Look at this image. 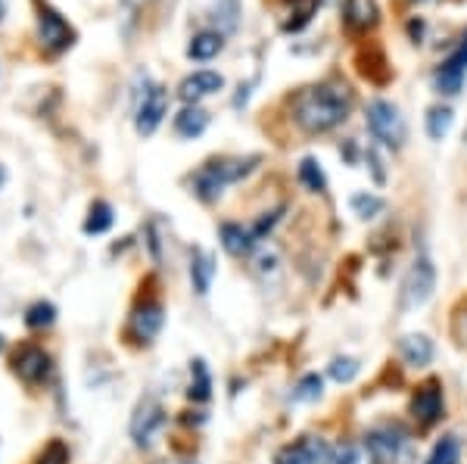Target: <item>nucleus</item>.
I'll list each match as a JSON object with an SVG mask.
<instances>
[{
	"mask_svg": "<svg viewBox=\"0 0 467 464\" xmlns=\"http://www.w3.org/2000/svg\"><path fill=\"white\" fill-rule=\"evenodd\" d=\"M352 109V90L337 82H321L299 90L293 100V119L302 132L321 134L343 125Z\"/></svg>",
	"mask_w": 467,
	"mask_h": 464,
	"instance_id": "1",
	"label": "nucleus"
},
{
	"mask_svg": "<svg viewBox=\"0 0 467 464\" xmlns=\"http://www.w3.org/2000/svg\"><path fill=\"white\" fill-rule=\"evenodd\" d=\"M259 166V156H246V159H212L194 175V193L200 200L212 202L221 197L228 185L246 178L253 168Z\"/></svg>",
	"mask_w": 467,
	"mask_h": 464,
	"instance_id": "2",
	"label": "nucleus"
},
{
	"mask_svg": "<svg viewBox=\"0 0 467 464\" xmlns=\"http://www.w3.org/2000/svg\"><path fill=\"white\" fill-rule=\"evenodd\" d=\"M35 6V19H38V41L48 50L50 56H59L75 44V29L63 19V13L54 10L48 0H31Z\"/></svg>",
	"mask_w": 467,
	"mask_h": 464,
	"instance_id": "3",
	"label": "nucleus"
},
{
	"mask_svg": "<svg viewBox=\"0 0 467 464\" xmlns=\"http://www.w3.org/2000/svg\"><path fill=\"white\" fill-rule=\"evenodd\" d=\"M166 116H169V90L143 75V90H137V103H134L137 134H143V137L156 134V128L162 125Z\"/></svg>",
	"mask_w": 467,
	"mask_h": 464,
	"instance_id": "4",
	"label": "nucleus"
},
{
	"mask_svg": "<svg viewBox=\"0 0 467 464\" xmlns=\"http://www.w3.org/2000/svg\"><path fill=\"white\" fill-rule=\"evenodd\" d=\"M437 290V265H433L430 256H418L414 265L409 268L402 280V290H399V309L414 312L427 303Z\"/></svg>",
	"mask_w": 467,
	"mask_h": 464,
	"instance_id": "5",
	"label": "nucleus"
},
{
	"mask_svg": "<svg viewBox=\"0 0 467 464\" xmlns=\"http://www.w3.org/2000/svg\"><path fill=\"white\" fill-rule=\"evenodd\" d=\"M368 128L377 137L384 147L399 150L409 137V128H405V119L390 100H371L368 103Z\"/></svg>",
	"mask_w": 467,
	"mask_h": 464,
	"instance_id": "6",
	"label": "nucleus"
},
{
	"mask_svg": "<svg viewBox=\"0 0 467 464\" xmlns=\"http://www.w3.org/2000/svg\"><path fill=\"white\" fill-rule=\"evenodd\" d=\"M169 415L166 408H162V402L156 396H143L141 402H137L134 415H131V424H128V434L131 440H134V446L141 449H150L156 443V436L162 434V427H166Z\"/></svg>",
	"mask_w": 467,
	"mask_h": 464,
	"instance_id": "7",
	"label": "nucleus"
},
{
	"mask_svg": "<svg viewBox=\"0 0 467 464\" xmlns=\"http://www.w3.org/2000/svg\"><path fill=\"white\" fill-rule=\"evenodd\" d=\"M365 446L371 449L374 461L380 464H409L411 440L399 427H377L365 436Z\"/></svg>",
	"mask_w": 467,
	"mask_h": 464,
	"instance_id": "8",
	"label": "nucleus"
},
{
	"mask_svg": "<svg viewBox=\"0 0 467 464\" xmlns=\"http://www.w3.org/2000/svg\"><path fill=\"white\" fill-rule=\"evenodd\" d=\"M13 371H16L19 381L29 383V387H41V383H48L50 374H54V358H50L41 346L25 343L19 346L16 356H13Z\"/></svg>",
	"mask_w": 467,
	"mask_h": 464,
	"instance_id": "9",
	"label": "nucleus"
},
{
	"mask_svg": "<svg viewBox=\"0 0 467 464\" xmlns=\"http://www.w3.org/2000/svg\"><path fill=\"white\" fill-rule=\"evenodd\" d=\"M464 75H467V35L462 38L455 54L437 69V75H433V88H437L439 94L455 97L458 90L464 88Z\"/></svg>",
	"mask_w": 467,
	"mask_h": 464,
	"instance_id": "10",
	"label": "nucleus"
},
{
	"mask_svg": "<svg viewBox=\"0 0 467 464\" xmlns=\"http://www.w3.org/2000/svg\"><path fill=\"white\" fill-rule=\"evenodd\" d=\"M221 88H225V78H221L219 72L200 69V72H194V75H187L181 84H177V97H181V100L187 103V107H196V103H200L203 97L219 94Z\"/></svg>",
	"mask_w": 467,
	"mask_h": 464,
	"instance_id": "11",
	"label": "nucleus"
},
{
	"mask_svg": "<svg viewBox=\"0 0 467 464\" xmlns=\"http://www.w3.org/2000/svg\"><path fill=\"white\" fill-rule=\"evenodd\" d=\"M331 452L333 449L321 436H306V440L281 449L278 464H331Z\"/></svg>",
	"mask_w": 467,
	"mask_h": 464,
	"instance_id": "12",
	"label": "nucleus"
},
{
	"mask_svg": "<svg viewBox=\"0 0 467 464\" xmlns=\"http://www.w3.org/2000/svg\"><path fill=\"white\" fill-rule=\"evenodd\" d=\"M411 415L414 421H420L424 427L439 421V415H443V390H439V383L430 381L418 390V396L411 399Z\"/></svg>",
	"mask_w": 467,
	"mask_h": 464,
	"instance_id": "13",
	"label": "nucleus"
},
{
	"mask_svg": "<svg viewBox=\"0 0 467 464\" xmlns=\"http://www.w3.org/2000/svg\"><path fill=\"white\" fill-rule=\"evenodd\" d=\"M162 322H166L162 305L147 303V305H141L134 315H131V333H134L141 343H150V339H156V333L162 331Z\"/></svg>",
	"mask_w": 467,
	"mask_h": 464,
	"instance_id": "14",
	"label": "nucleus"
},
{
	"mask_svg": "<svg viewBox=\"0 0 467 464\" xmlns=\"http://www.w3.org/2000/svg\"><path fill=\"white\" fill-rule=\"evenodd\" d=\"M399 356L411 368H424V365L433 362V339L424 337V333H405L399 339Z\"/></svg>",
	"mask_w": 467,
	"mask_h": 464,
	"instance_id": "15",
	"label": "nucleus"
},
{
	"mask_svg": "<svg viewBox=\"0 0 467 464\" xmlns=\"http://www.w3.org/2000/svg\"><path fill=\"white\" fill-rule=\"evenodd\" d=\"M212 278H215L212 253H206V250L196 246V250L190 253V280H194V290L200 293V296H206L209 287H212Z\"/></svg>",
	"mask_w": 467,
	"mask_h": 464,
	"instance_id": "16",
	"label": "nucleus"
},
{
	"mask_svg": "<svg viewBox=\"0 0 467 464\" xmlns=\"http://www.w3.org/2000/svg\"><path fill=\"white\" fill-rule=\"evenodd\" d=\"M343 19L352 31H368L377 22V0H346Z\"/></svg>",
	"mask_w": 467,
	"mask_h": 464,
	"instance_id": "17",
	"label": "nucleus"
},
{
	"mask_svg": "<svg viewBox=\"0 0 467 464\" xmlns=\"http://www.w3.org/2000/svg\"><path fill=\"white\" fill-rule=\"evenodd\" d=\"M221 50H225V35H221V31H200V35H194L187 44V56L196 63L212 60Z\"/></svg>",
	"mask_w": 467,
	"mask_h": 464,
	"instance_id": "18",
	"label": "nucleus"
},
{
	"mask_svg": "<svg viewBox=\"0 0 467 464\" xmlns=\"http://www.w3.org/2000/svg\"><path fill=\"white\" fill-rule=\"evenodd\" d=\"M219 234H221V246H225L231 256H246V253L255 246L253 231L243 228V225H237V221H225V225L219 228Z\"/></svg>",
	"mask_w": 467,
	"mask_h": 464,
	"instance_id": "19",
	"label": "nucleus"
},
{
	"mask_svg": "<svg viewBox=\"0 0 467 464\" xmlns=\"http://www.w3.org/2000/svg\"><path fill=\"white\" fill-rule=\"evenodd\" d=\"M209 128V113L200 107H184L181 113L175 116V132L177 137H187V141H194V137H200L203 132Z\"/></svg>",
	"mask_w": 467,
	"mask_h": 464,
	"instance_id": "20",
	"label": "nucleus"
},
{
	"mask_svg": "<svg viewBox=\"0 0 467 464\" xmlns=\"http://www.w3.org/2000/svg\"><path fill=\"white\" fill-rule=\"evenodd\" d=\"M187 396L194 399V402H209V396H212V374H209L206 362L203 358H194L190 362V390Z\"/></svg>",
	"mask_w": 467,
	"mask_h": 464,
	"instance_id": "21",
	"label": "nucleus"
},
{
	"mask_svg": "<svg viewBox=\"0 0 467 464\" xmlns=\"http://www.w3.org/2000/svg\"><path fill=\"white\" fill-rule=\"evenodd\" d=\"M113 221H116V215H113V206L109 202H103V200H97L94 206L88 209V219H84V234H107L109 228H113Z\"/></svg>",
	"mask_w": 467,
	"mask_h": 464,
	"instance_id": "22",
	"label": "nucleus"
},
{
	"mask_svg": "<svg viewBox=\"0 0 467 464\" xmlns=\"http://www.w3.org/2000/svg\"><path fill=\"white\" fill-rule=\"evenodd\" d=\"M452 125H455V113L449 107L427 109V134H430V141H443L452 132Z\"/></svg>",
	"mask_w": 467,
	"mask_h": 464,
	"instance_id": "23",
	"label": "nucleus"
},
{
	"mask_svg": "<svg viewBox=\"0 0 467 464\" xmlns=\"http://www.w3.org/2000/svg\"><path fill=\"white\" fill-rule=\"evenodd\" d=\"M331 464H374V455L365 443H343L331 452Z\"/></svg>",
	"mask_w": 467,
	"mask_h": 464,
	"instance_id": "24",
	"label": "nucleus"
},
{
	"mask_svg": "<svg viewBox=\"0 0 467 464\" xmlns=\"http://www.w3.org/2000/svg\"><path fill=\"white\" fill-rule=\"evenodd\" d=\"M56 322V305L54 303H35L29 305V312H25V328L31 331H41V328H50V324Z\"/></svg>",
	"mask_w": 467,
	"mask_h": 464,
	"instance_id": "25",
	"label": "nucleus"
},
{
	"mask_svg": "<svg viewBox=\"0 0 467 464\" xmlns=\"http://www.w3.org/2000/svg\"><path fill=\"white\" fill-rule=\"evenodd\" d=\"M315 13H318V0H293V13H290V19H287L284 29H287V31L306 29V25L312 22Z\"/></svg>",
	"mask_w": 467,
	"mask_h": 464,
	"instance_id": "26",
	"label": "nucleus"
},
{
	"mask_svg": "<svg viewBox=\"0 0 467 464\" xmlns=\"http://www.w3.org/2000/svg\"><path fill=\"white\" fill-rule=\"evenodd\" d=\"M299 181L308 187V191H315V193H321L327 187L324 172H321V166L312 159V156H306V159L299 162Z\"/></svg>",
	"mask_w": 467,
	"mask_h": 464,
	"instance_id": "27",
	"label": "nucleus"
},
{
	"mask_svg": "<svg viewBox=\"0 0 467 464\" xmlns=\"http://www.w3.org/2000/svg\"><path fill=\"white\" fill-rule=\"evenodd\" d=\"M462 461V446H458L455 436H445V440L437 443V449L430 452L427 464H458Z\"/></svg>",
	"mask_w": 467,
	"mask_h": 464,
	"instance_id": "28",
	"label": "nucleus"
},
{
	"mask_svg": "<svg viewBox=\"0 0 467 464\" xmlns=\"http://www.w3.org/2000/svg\"><path fill=\"white\" fill-rule=\"evenodd\" d=\"M350 206L359 219H377V215L384 212V200L374 197V193H355L350 200Z\"/></svg>",
	"mask_w": 467,
	"mask_h": 464,
	"instance_id": "29",
	"label": "nucleus"
},
{
	"mask_svg": "<svg viewBox=\"0 0 467 464\" xmlns=\"http://www.w3.org/2000/svg\"><path fill=\"white\" fill-rule=\"evenodd\" d=\"M321 393H324V381L318 374H306L299 381V387L293 390V399L296 402H318Z\"/></svg>",
	"mask_w": 467,
	"mask_h": 464,
	"instance_id": "30",
	"label": "nucleus"
},
{
	"mask_svg": "<svg viewBox=\"0 0 467 464\" xmlns=\"http://www.w3.org/2000/svg\"><path fill=\"white\" fill-rule=\"evenodd\" d=\"M359 371H361V365H359V358H352V356H340V358H333L331 362V377L337 383H350L359 377Z\"/></svg>",
	"mask_w": 467,
	"mask_h": 464,
	"instance_id": "31",
	"label": "nucleus"
},
{
	"mask_svg": "<svg viewBox=\"0 0 467 464\" xmlns=\"http://www.w3.org/2000/svg\"><path fill=\"white\" fill-rule=\"evenodd\" d=\"M38 464H69V449H65L63 440H50L48 449L41 452Z\"/></svg>",
	"mask_w": 467,
	"mask_h": 464,
	"instance_id": "32",
	"label": "nucleus"
},
{
	"mask_svg": "<svg viewBox=\"0 0 467 464\" xmlns=\"http://www.w3.org/2000/svg\"><path fill=\"white\" fill-rule=\"evenodd\" d=\"M281 212H284V209H274V212H265V215H262V219L255 221L253 228H249V231H253V237H255V240H262V237H265V234L272 231L274 225H278Z\"/></svg>",
	"mask_w": 467,
	"mask_h": 464,
	"instance_id": "33",
	"label": "nucleus"
},
{
	"mask_svg": "<svg viewBox=\"0 0 467 464\" xmlns=\"http://www.w3.org/2000/svg\"><path fill=\"white\" fill-rule=\"evenodd\" d=\"M368 162H371V168H374V181H377V185H384L386 175H384V168H380V156H377V150H368Z\"/></svg>",
	"mask_w": 467,
	"mask_h": 464,
	"instance_id": "34",
	"label": "nucleus"
},
{
	"mask_svg": "<svg viewBox=\"0 0 467 464\" xmlns=\"http://www.w3.org/2000/svg\"><path fill=\"white\" fill-rule=\"evenodd\" d=\"M0 19H4V0H0Z\"/></svg>",
	"mask_w": 467,
	"mask_h": 464,
	"instance_id": "35",
	"label": "nucleus"
},
{
	"mask_svg": "<svg viewBox=\"0 0 467 464\" xmlns=\"http://www.w3.org/2000/svg\"><path fill=\"white\" fill-rule=\"evenodd\" d=\"M0 349H4V337H0Z\"/></svg>",
	"mask_w": 467,
	"mask_h": 464,
	"instance_id": "36",
	"label": "nucleus"
},
{
	"mask_svg": "<svg viewBox=\"0 0 467 464\" xmlns=\"http://www.w3.org/2000/svg\"><path fill=\"white\" fill-rule=\"evenodd\" d=\"M0 181H4V172H0Z\"/></svg>",
	"mask_w": 467,
	"mask_h": 464,
	"instance_id": "37",
	"label": "nucleus"
},
{
	"mask_svg": "<svg viewBox=\"0 0 467 464\" xmlns=\"http://www.w3.org/2000/svg\"><path fill=\"white\" fill-rule=\"evenodd\" d=\"M464 141H467V132H464Z\"/></svg>",
	"mask_w": 467,
	"mask_h": 464,
	"instance_id": "38",
	"label": "nucleus"
}]
</instances>
